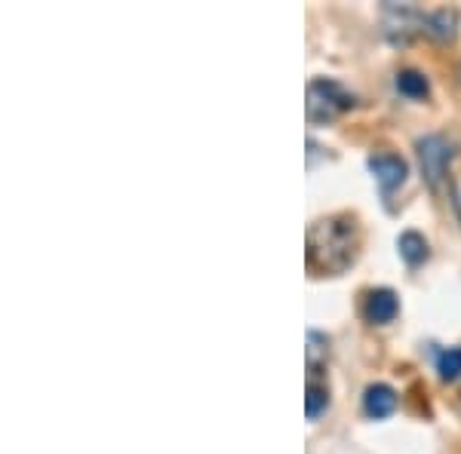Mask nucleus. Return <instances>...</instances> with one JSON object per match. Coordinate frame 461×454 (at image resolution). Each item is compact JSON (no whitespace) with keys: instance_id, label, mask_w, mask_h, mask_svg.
<instances>
[{"instance_id":"11","label":"nucleus","mask_w":461,"mask_h":454,"mask_svg":"<svg viewBox=\"0 0 461 454\" xmlns=\"http://www.w3.org/2000/svg\"><path fill=\"white\" fill-rule=\"evenodd\" d=\"M326 402H330V390H326L323 384H317L314 378H311V381H308V399H304L308 418H317V414L326 408Z\"/></svg>"},{"instance_id":"12","label":"nucleus","mask_w":461,"mask_h":454,"mask_svg":"<svg viewBox=\"0 0 461 454\" xmlns=\"http://www.w3.org/2000/svg\"><path fill=\"white\" fill-rule=\"evenodd\" d=\"M320 356L326 360V338L320 332H308V366H311V371H317Z\"/></svg>"},{"instance_id":"5","label":"nucleus","mask_w":461,"mask_h":454,"mask_svg":"<svg viewBox=\"0 0 461 454\" xmlns=\"http://www.w3.org/2000/svg\"><path fill=\"white\" fill-rule=\"evenodd\" d=\"M369 169H373L375 182L384 191H393L406 182V163L393 157V154H375V157H369Z\"/></svg>"},{"instance_id":"4","label":"nucleus","mask_w":461,"mask_h":454,"mask_svg":"<svg viewBox=\"0 0 461 454\" xmlns=\"http://www.w3.org/2000/svg\"><path fill=\"white\" fill-rule=\"evenodd\" d=\"M400 310V301L391 289H375V292L366 295V304H363V316L369 319L373 325H384L397 316Z\"/></svg>"},{"instance_id":"3","label":"nucleus","mask_w":461,"mask_h":454,"mask_svg":"<svg viewBox=\"0 0 461 454\" xmlns=\"http://www.w3.org/2000/svg\"><path fill=\"white\" fill-rule=\"evenodd\" d=\"M419 160H421V169H425V178L434 191L443 188V175L449 169V160H452V145L446 141L443 136H428L419 141Z\"/></svg>"},{"instance_id":"10","label":"nucleus","mask_w":461,"mask_h":454,"mask_svg":"<svg viewBox=\"0 0 461 454\" xmlns=\"http://www.w3.org/2000/svg\"><path fill=\"white\" fill-rule=\"evenodd\" d=\"M425 31L440 37V40H449V37L456 34V19H452L449 13H434V16L425 19Z\"/></svg>"},{"instance_id":"8","label":"nucleus","mask_w":461,"mask_h":454,"mask_svg":"<svg viewBox=\"0 0 461 454\" xmlns=\"http://www.w3.org/2000/svg\"><path fill=\"white\" fill-rule=\"evenodd\" d=\"M397 89L403 95H409V99H425V95L430 93V84L425 74L419 71H400L397 74Z\"/></svg>"},{"instance_id":"7","label":"nucleus","mask_w":461,"mask_h":454,"mask_svg":"<svg viewBox=\"0 0 461 454\" xmlns=\"http://www.w3.org/2000/svg\"><path fill=\"white\" fill-rule=\"evenodd\" d=\"M400 245V255H403V262L406 264H421L428 258V240L421 234H415V230H406L403 236L397 240Z\"/></svg>"},{"instance_id":"2","label":"nucleus","mask_w":461,"mask_h":454,"mask_svg":"<svg viewBox=\"0 0 461 454\" xmlns=\"http://www.w3.org/2000/svg\"><path fill=\"white\" fill-rule=\"evenodd\" d=\"M351 105H354L351 93H345L336 80H311L308 84V120L311 123L336 120V117L345 114Z\"/></svg>"},{"instance_id":"9","label":"nucleus","mask_w":461,"mask_h":454,"mask_svg":"<svg viewBox=\"0 0 461 454\" xmlns=\"http://www.w3.org/2000/svg\"><path fill=\"white\" fill-rule=\"evenodd\" d=\"M437 371H440L443 381H456L461 375V347H449L440 353V360H437Z\"/></svg>"},{"instance_id":"6","label":"nucleus","mask_w":461,"mask_h":454,"mask_svg":"<svg viewBox=\"0 0 461 454\" xmlns=\"http://www.w3.org/2000/svg\"><path fill=\"white\" fill-rule=\"evenodd\" d=\"M363 408H366L369 418H388L397 408V393L388 384H373L366 387V396H363Z\"/></svg>"},{"instance_id":"1","label":"nucleus","mask_w":461,"mask_h":454,"mask_svg":"<svg viewBox=\"0 0 461 454\" xmlns=\"http://www.w3.org/2000/svg\"><path fill=\"white\" fill-rule=\"evenodd\" d=\"M357 249H360V234H357L354 218L348 215H330L320 218L308 230V267L311 273H341L354 264Z\"/></svg>"}]
</instances>
